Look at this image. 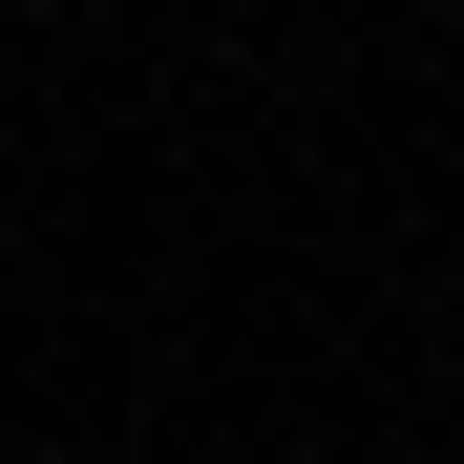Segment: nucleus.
Returning <instances> with one entry per match:
<instances>
[]
</instances>
